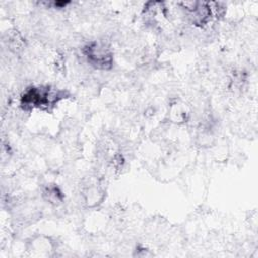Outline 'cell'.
Returning <instances> with one entry per match:
<instances>
[{
    "instance_id": "6da1fadb",
    "label": "cell",
    "mask_w": 258,
    "mask_h": 258,
    "mask_svg": "<svg viewBox=\"0 0 258 258\" xmlns=\"http://www.w3.org/2000/svg\"><path fill=\"white\" fill-rule=\"evenodd\" d=\"M88 61L98 69H109L112 66V54L108 48L99 43H91L84 48Z\"/></svg>"
}]
</instances>
